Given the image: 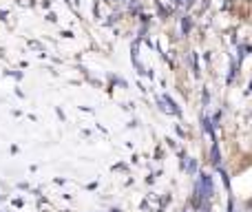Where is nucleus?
<instances>
[{"mask_svg":"<svg viewBox=\"0 0 252 212\" xmlns=\"http://www.w3.org/2000/svg\"><path fill=\"white\" fill-rule=\"evenodd\" d=\"M212 163H215L217 168L221 166V163H219V148H217V141L212 144Z\"/></svg>","mask_w":252,"mask_h":212,"instance_id":"obj_2","label":"nucleus"},{"mask_svg":"<svg viewBox=\"0 0 252 212\" xmlns=\"http://www.w3.org/2000/svg\"><path fill=\"white\" fill-rule=\"evenodd\" d=\"M162 104H164V110H168V113H172V115L179 113V108L175 106V102H172L170 97H162Z\"/></svg>","mask_w":252,"mask_h":212,"instance_id":"obj_1","label":"nucleus"},{"mask_svg":"<svg viewBox=\"0 0 252 212\" xmlns=\"http://www.w3.org/2000/svg\"><path fill=\"white\" fill-rule=\"evenodd\" d=\"M188 172H195V161H188Z\"/></svg>","mask_w":252,"mask_h":212,"instance_id":"obj_6","label":"nucleus"},{"mask_svg":"<svg viewBox=\"0 0 252 212\" xmlns=\"http://www.w3.org/2000/svg\"><path fill=\"white\" fill-rule=\"evenodd\" d=\"M190 4H193V0H177V7H181V9H188Z\"/></svg>","mask_w":252,"mask_h":212,"instance_id":"obj_3","label":"nucleus"},{"mask_svg":"<svg viewBox=\"0 0 252 212\" xmlns=\"http://www.w3.org/2000/svg\"><path fill=\"white\" fill-rule=\"evenodd\" d=\"M20 4H25V7H31V0H18Z\"/></svg>","mask_w":252,"mask_h":212,"instance_id":"obj_5","label":"nucleus"},{"mask_svg":"<svg viewBox=\"0 0 252 212\" xmlns=\"http://www.w3.org/2000/svg\"><path fill=\"white\" fill-rule=\"evenodd\" d=\"M181 29L188 33V29H190V18H184V22H181Z\"/></svg>","mask_w":252,"mask_h":212,"instance_id":"obj_4","label":"nucleus"},{"mask_svg":"<svg viewBox=\"0 0 252 212\" xmlns=\"http://www.w3.org/2000/svg\"><path fill=\"white\" fill-rule=\"evenodd\" d=\"M250 212H252V201H250Z\"/></svg>","mask_w":252,"mask_h":212,"instance_id":"obj_7","label":"nucleus"}]
</instances>
